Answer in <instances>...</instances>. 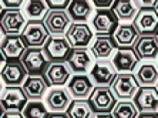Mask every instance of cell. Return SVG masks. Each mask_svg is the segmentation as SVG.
Listing matches in <instances>:
<instances>
[{
  "instance_id": "obj_1",
  "label": "cell",
  "mask_w": 158,
  "mask_h": 118,
  "mask_svg": "<svg viewBox=\"0 0 158 118\" xmlns=\"http://www.w3.org/2000/svg\"><path fill=\"white\" fill-rule=\"evenodd\" d=\"M20 61L23 63L24 68L27 70L29 75H36V77H44L46 78V73H47L48 67H50V61L46 59L41 48H27L24 54L22 55Z\"/></svg>"
},
{
  "instance_id": "obj_2",
  "label": "cell",
  "mask_w": 158,
  "mask_h": 118,
  "mask_svg": "<svg viewBox=\"0 0 158 118\" xmlns=\"http://www.w3.org/2000/svg\"><path fill=\"white\" fill-rule=\"evenodd\" d=\"M88 103L94 114H111L118 101L111 87H94Z\"/></svg>"
},
{
  "instance_id": "obj_3",
  "label": "cell",
  "mask_w": 158,
  "mask_h": 118,
  "mask_svg": "<svg viewBox=\"0 0 158 118\" xmlns=\"http://www.w3.org/2000/svg\"><path fill=\"white\" fill-rule=\"evenodd\" d=\"M43 51L46 59L50 63H66L70 53L73 51L70 43L67 41L66 36L54 37L50 36L43 46Z\"/></svg>"
},
{
  "instance_id": "obj_4",
  "label": "cell",
  "mask_w": 158,
  "mask_h": 118,
  "mask_svg": "<svg viewBox=\"0 0 158 118\" xmlns=\"http://www.w3.org/2000/svg\"><path fill=\"white\" fill-rule=\"evenodd\" d=\"M27 24V18L22 9H4L0 16V27L4 36H20Z\"/></svg>"
},
{
  "instance_id": "obj_5",
  "label": "cell",
  "mask_w": 158,
  "mask_h": 118,
  "mask_svg": "<svg viewBox=\"0 0 158 118\" xmlns=\"http://www.w3.org/2000/svg\"><path fill=\"white\" fill-rule=\"evenodd\" d=\"M111 90L114 96L121 101H130L135 97L140 90V84L137 81L134 74L131 73H120L117 74L115 80L111 84Z\"/></svg>"
},
{
  "instance_id": "obj_6",
  "label": "cell",
  "mask_w": 158,
  "mask_h": 118,
  "mask_svg": "<svg viewBox=\"0 0 158 118\" xmlns=\"http://www.w3.org/2000/svg\"><path fill=\"white\" fill-rule=\"evenodd\" d=\"M120 22L111 9L96 10L91 17V29L97 33V36H113Z\"/></svg>"
},
{
  "instance_id": "obj_7",
  "label": "cell",
  "mask_w": 158,
  "mask_h": 118,
  "mask_svg": "<svg viewBox=\"0 0 158 118\" xmlns=\"http://www.w3.org/2000/svg\"><path fill=\"white\" fill-rule=\"evenodd\" d=\"M117 70L110 60H97L90 70V78L96 87H111L117 77Z\"/></svg>"
},
{
  "instance_id": "obj_8",
  "label": "cell",
  "mask_w": 158,
  "mask_h": 118,
  "mask_svg": "<svg viewBox=\"0 0 158 118\" xmlns=\"http://www.w3.org/2000/svg\"><path fill=\"white\" fill-rule=\"evenodd\" d=\"M29 77L20 60H9L0 71V78L6 87H22Z\"/></svg>"
},
{
  "instance_id": "obj_9",
  "label": "cell",
  "mask_w": 158,
  "mask_h": 118,
  "mask_svg": "<svg viewBox=\"0 0 158 118\" xmlns=\"http://www.w3.org/2000/svg\"><path fill=\"white\" fill-rule=\"evenodd\" d=\"M66 39L71 48H87L94 40V31L87 23H71L66 33Z\"/></svg>"
},
{
  "instance_id": "obj_10",
  "label": "cell",
  "mask_w": 158,
  "mask_h": 118,
  "mask_svg": "<svg viewBox=\"0 0 158 118\" xmlns=\"http://www.w3.org/2000/svg\"><path fill=\"white\" fill-rule=\"evenodd\" d=\"M48 34L54 37L66 36L67 30L71 26V18L67 14V10H50L43 20Z\"/></svg>"
},
{
  "instance_id": "obj_11",
  "label": "cell",
  "mask_w": 158,
  "mask_h": 118,
  "mask_svg": "<svg viewBox=\"0 0 158 118\" xmlns=\"http://www.w3.org/2000/svg\"><path fill=\"white\" fill-rule=\"evenodd\" d=\"M73 97L64 87H52L44 97V104L50 112H66Z\"/></svg>"
},
{
  "instance_id": "obj_12",
  "label": "cell",
  "mask_w": 158,
  "mask_h": 118,
  "mask_svg": "<svg viewBox=\"0 0 158 118\" xmlns=\"http://www.w3.org/2000/svg\"><path fill=\"white\" fill-rule=\"evenodd\" d=\"M23 40L26 41L29 48H41L50 37L43 22H31L29 20L22 33Z\"/></svg>"
},
{
  "instance_id": "obj_13",
  "label": "cell",
  "mask_w": 158,
  "mask_h": 118,
  "mask_svg": "<svg viewBox=\"0 0 158 118\" xmlns=\"http://www.w3.org/2000/svg\"><path fill=\"white\" fill-rule=\"evenodd\" d=\"M0 103L3 105L4 111L22 112L29 103V98L26 97L22 87H4L0 96Z\"/></svg>"
},
{
  "instance_id": "obj_14",
  "label": "cell",
  "mask_w": 158,
  "mask_h": 118,
  "mask_svg": "<svg viewBox=\"0 0 158 118\" xmlns=\"http://www.w3.org/2000/svg\"><path fill=\"white\" fill-rule=\"evenodd\" d=\"M94 63V55L88 48H73L67 59V64L70 66L73 74H87Z\"/></svg>"
},
{
  "instance_id": "obj_15",
  "label": "cell",
  "mask_w": 158,
  "mask_h": 118,
  "mask_svg": "<svg viewBox=\"0 0 158 118\" xmlns=\"http://www.w3.org/2000/svg\"><path fill=\"white\" fill-rule=\"evenodd\" d=\"M67 90L73 100H88L94 90V83L87 74H74L67 84Z\"/></svg>"
},
{
  "instance_id": "obj_16",
  "label": "cell",
  "mask_w": 158,
  "mask_h": 118,
  "mask_svg": "<svg viewBox=\"0 0 158 118\" xmlns=\"http://www.w3.org/2000/svg\"><path fill=\"white\" fill-rule=\"evenodd\" d=\"M140 36L155 34L158 31V13L155 9H140L132 23Z\"/></svg>"
},
{
  "instance_id": "obj_17",
  "label": "cell",
  "mask_w": 158,
  "mask_h": 118,
  "mask_svg": "<svg viewBox=\"0 0 158 118\" xmlns=\"http://www.w3.org/2000/svg\"><path fill=\"white\" fill-rule=\"evenodd\" d=\"M134 104L141 114L143 112H158V88L141 87L134 97Z\"/></svg>"
},
{
  "instance_id": "obj_18",
  "label": "cell",
  "mask_w": 158,
  "mask_h": 118,
  "mask_svg": "<svg viewBox=\"0 0 158 118\" xmlns=\"http://www.w3.org/2000/svg\"><path fill=\"white\" fill-rule=\"evenodd\" d=\"M23 91L29 98V101H43L47 91L52 87L48 85L47 80L44 77H36V75H29L26 78L24 84L22 85Z\"/></svg>"
},
{
  "instance_id": "obj_19",
  "label": "cell",
  "mask_w": 158,
  "mask_h": 118,
  "mask_svg": "<svg viewBox=\"0 0 158 118\" xmlns=\"http://www.w3.org/2000/svg\"><path fill=\"white\" fill-rule=\"evenodd\" d=\"M73 77V71L70 66L66 63H52L46 73V80H47L50 87H64L69 84V81Z\"/></svg>"
},
{
  "instance_id": "obj_20",
  "label": "cell",
  "mask_w": 158,
  "mask_h": 118,
  "mask_svg": "<svg viewBox=\"0 0 158 118\" xmlns=\"http://www.w3.org/2000/svg\"><path fill=\"white\" fill-rule=\"evenodd\" d=\"M26 41L23 40L22 34L20 36H6L4 40L0 44V51L3 53L6 60H20L24 51L27 50Z\"/></svg>"
},
{
  "instance_id": "obj_21",
  "label": "cell",
  "mask_w": 158,
  "mask_h": 118,
  "mask_svg": "<svg viewBox=\"0 0 158 118\" xmlns=\"http://www.w3.org/2000/svg\"><path fill=\"white\" fill-rule=\"evenodd\" d=\"M137 57L140 60H152L158 57V37L155 34L140 36L134 48Z\"/></svg>"
},
{
  "instance_id": "obj_22",
  "label": "cell",
  "mask_w": 158,
  "mask_h": 118,
  "mask_svg": "<svg viewBox=\"0 0 158 118\" xmlns=\"http://www.w3.org/2000/svg\"><path fill=\"white\" fill-rule=\"evenodd\" d=\"M140 37V33L137 31L135 26L132 23H121L117 27L115 33L113 34V39L115 41L117 48H131L137 43Z\"/></svg>"
},
{
  "instance_id": "obj_23",
  "label": "cell",
  "mask_w": 158,
  "mask_h": 118,
  "mask_svg": "<svg viewBox=\"0 0 158 118\" xmlns=\"http://www.w3.org/2000/svg\"><path fill=\"white\" fill-rule=\"evenodd\" d=\"M138 61L140 59L132 48H117L113 57V64L120 73H131L138 66Z\"/></svg>"
},
{
  "instance_id": "obj_24",
  "label": "cell",
  "mask_w": 158,
  "mask_h": 118,
  "mask_svg": "<svg viewBox=\"0 0 158 118\" xmlns=\"http://www.w3.org/2000/svg\"><path fill=\"white\" fill-rule=\"evenodd\" d=\"M67 14L73 23H87L94 16V6L88 0H71Z\"/></svg>"
},
{
  "instance_id": "obj_25",
  "label": "cell",
  "mask_w": 158,
  "mask_h": 118,
  "mask_svg": "<svg viewBox=\"0 0 158 118\" xmlns=\"http://www.w3.org/2000/svg\"><path fill=\"white\" fill-rule=\"evenodd\" d=\"M90 51L97 60H107L114 51H117V46L113 36H97L93 40Z\"/></svg>"
},
{
  "instance_id": "obj_26",
  "label": "cell",
  "mask_w": 158,
  "mask_h": 118,
  "mask_svg": "<svg viewBox=\"0 0 158 118\" xmlns=\"http://www.w3.org/2000/svg\"><path fill=\"white\" fill-rule=\"evenodd\" d=\"M111 10L117 16L118 22L130 23L132 20H135L137 14L140 11V7L137 6L135 0H115Z\"/></svg>"
},
{
  "instance_id": "obj_27",
  "label": "cell",
  "mask_w": 158,
  "mask_h": 118,
  "mask_svg": "<svg viewBox=\"0 0 158 118\" xmlns=\"http://www.w3.org/2000/svg\"><path fill=\"white\" fill-rule=\"evenodd\" d=\"M22 10L26 16V18H29L31 22H43L44 17L50 11L44 0H29L23 6Z\"/></svg>"
},
{
  "instance_id": "obj_28",
  "label": "cell",
  "mask_w": 158,
  "mask_h": 118,
  "mask_svg": "<svg viewBox=\"0 0 158 118\" xmlns=\"http://www.w3.org/2000/svg\"><path fill=\"white\" fill-rule=\"evenodd\" d=\"M135 78L143 87H154L158 83V68L152 63H144L138 66L135 71Z\"/></svg>"
},
{
  "instance_id": "obj_29",
  "label": "cell",
  "mask_w": 158,
  "mask_h": 118,
  "mask_svg": "<svg viewBox=\"0 0 158 118\" xmlns=\"http://www.w3.org/2000/svg\"><path fill=\"white\" fill-rule=\"evenodd\" d=\"M66 112L69 115V118H94L96 117L88 100H73Z\"/></svg>"
},
{
  "instance_id": "obj_30",
  "label": "cell",
  "mask_w": 158,
  "mask_h": 118,
  "mask_svg": "<svg viewBox=\"0 0 158 118\" xmlns=\"http://www.w3.org/2000/svg\"><path fill=\"white\" fill-rule=\"evenodd\" d=\"M111 115L113 118H138L140 111L135 107L134 101H118Z\"/></svg>"
},
{
  "instance_id": "obj_31",
  "label": "cell",
  "mask_w": 158,
  "mask_h": 118,
  "mask_svg": "<svg viewBox=\"0 0 158 118\" xmlns=\"http://www.w3.org/2000/svg\"><path fill=\"white\" fill-rule=\"evenodd\" d=\"M22 114L24 118H47L50 111L47 110L44 101H29Z\"/></svg>"
},
{
  "instance_id": "obj_32",
  "label": "cell",
  "mask_w": 158,
  "mask_h": 118,
  "mask_svg": "<svg viewBox=\"0 0 158 118\" xmlns=\"http://www.w3.org/2000/svg\"><path fill=\"white\" fill-rule=\"evenodd\" d=\"M48 10H64L66 11L70 6L71 0H44Z\"/></svg>"
},
{
  "instance_id": "obj_33",
  "label": "cell",
  "mask_w": 158,
  "mask_h": 118,
  "mask_svg": "<svg viewBox=\"0 0 158 118\" xmlns=\"http://www.w3.org/2000/svg\"><path fill=\"white\" fill-rule=\"evenodd\" d=\"M4 9H23V6L26 4L24 0H2Z\"/></svg>"
},
{
  "instance_id": "obj_34",
  "label": "cell",
  "mask_w": 158,
  "mask_h": 118,
  "mask_svg": "<svg viewBox=\"0 0 158 118\" xmlns=\"http://www.w3.org/2000/svg\"><path fill=\"white\" fill-rule=\"evenodd\" d=\"M3 118H24V117H23L22 112H17V111H6Z\"/></svg>"
},
{
  "instance_id": "obj_35",
  "label": "cell",
  "mask_w": 158,
  "mask_h": 118,
  "mask_svg": "<svg viewBox=\"0 0 158 118\" xmlns=\"http://www.w3.org/2000/svg\"><path fill=\"white\" fill-rule=\"evenodd\" d=\"M47 118H69L67 112H50Z\"/></svg>"
},
{
  "instance_id": "obj_36",
  "label": "cell",
  "mask_w": 158,
  "mask_h": 118,
  "mask_svg": "<svg viewBox=\"0 0 158 118\" xmlns=\"http://www.w3.org/2000/svg\"><path fill=\"white\" fill-rule=\"evenodd\" d=\"M138 118H158V114H155V112H143V114H140Z\"/></svg>"
},
{
  "instance_id": "obj_37",
  "label": "cell",
  "mask_w": 158,
  "mask_h": 118,
  "mask_svg": "<svg viewBox=\"0 0 158 118\" xmlns=\"http://www.w3.org/2000/svg\"><path fill=\"white\" fill-rule=\"evenodd\" d=\"M6 61H7V60H6V57H4V55H3V53L0 51V71H2V68H3V67H4V64H6Z\"/></svg>"
},
{
  "instance_id": "obj_38",
  "label": "cell",
  "mask_w": 158,
  "mask_h": 118,
  "mask_svg": "<svg viewBox=\"0 0 158 118\" xmlns=\"http://www.w3.org/2000/svg\"><path fill=\"white\" fill-rule=\"evenodd\" d=\"M94 118H113V115L111 114H96Z\"/></svg>"
},
{
  "instance_id": "obj_39",
  "label": "cell",
  "mask_w": 158,
  "mask_h": 118,
  "mask_svg": "<svg viewBox=\"0 0 158 118\" xmlns=\"http://www.w3.org/2000/svg\"><path fill=\"white\" fill-rule=\"evenodd\" d=\"M4 37H6V36H4V33H3V30H2V27H0V44H2V41H3V40H4Z\"/></svg>"
},
{
  "instance_id": "obj_40",
  "label": "cell",
  "mask_w": 158,
  "mask_h": 118,
  "mask_svg": "<svg viewBox=\"0 0 158 118\" xmlns=\"http://www.w3.org/2000/svg\"><path fill=\"white\" fill-rule=\"evenodd\" d=\"M4 108H3V105H2V103H0V118H3V115H4Z\"/></svg>"
},
{
  "instance_id": "obj_41",
  "label": "cell",
  "mask_w": 158,
  "mask_h": 118,
  "mask_svg": "<svg viewBox=\"0 0 158 118\" xmlns=\"http://www.w3.org/2000/svg\"><path fill=\"white\" fill-rule=\"evenodd\" d=\"M3 90H4V84H3V81H2V78H0V96H2Z\"/></svg>"
},
{
  "instance_id": "obj_42",
  "label": "cell",
  "mask_w": 158,
  "mask_h": 118,
  "mask_svg": "<svg viewBox=\"0 0 158 118\" xmlns=\"http://www.w3.org/2000/svg\"><path fill=\"white\" fill-rule=\"evenodd\" d=\"M4 7H3V4H2V2H0V16H2V13H3Z\"/></svg>"
},
{
  "instance_id": "obj_43",
  "label": "cell",
  "mask_w": 158,
  "mask_h": 118,
  "mask_svg": "<svg viewBox=\"0 0 158 118\" xmlns=\"http://www.w3.org/2000/svg\"><path fill=\"white\" fill-rule=\"evenodd\" d=\"M155 10H157V13H158V4H157V7H155Z\"/></svg>"
},
{
  "instance_id": "obj_44",
  "label": "cell",
  "mask_w": 158,
  "mask_h": 118,
  "mask_svg": "<svg viewBox=\"0 0 158 118\" xmlns=\"http://www.w3.org/2000/svg\"><path fill=\"white\" fill-rule=\"evenodd\" d=\"M155 36H157V37H158V31H157V33H155Z\"/></svg>"
}]
</instances>
